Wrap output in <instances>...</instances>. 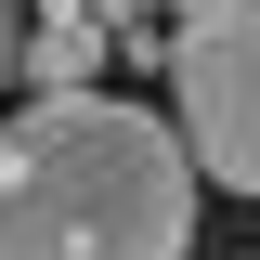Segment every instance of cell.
I'll return each instance as SVG.
<instances>
[{
    "label": "cell",
    "mask_w": 260,
    "mask_h": 260,
    "mask_svg": "<svg viewBox=\"0 0 260 260\" xmlns=\"http://www.w3.org/2000/svg\"><path fill=\"white\" fill-rule=\"evenodd\" d=\"M195 169L117 91H26L0 117V260H182Z\"/></svg>",
    "instance_id": "1"
},
{
    "label": "cell",
    "mask_w": 260,
    "mask_h": 260,
    "mask_svg": "<svg viewBox=\"0 0 260 260\" xmlns=\"http://www.w3.org/2000/svg\"><path fill=\"white\" fill-rule=\"evenodd\" d=\"M169 143L195 182L260 195V0H182L169 26Z\"/></svg>",
    "instance_id": "2"
},
{
    "label": "cell",
    "mask_w": 260,
    "mask_h": 260,
    "mask_svg": "<svg viewBox=\"0 0 260 260\" xmlns=\"http://www.w3.org/2000/svg\"><path fill=\"white\" fill-rule=\"evenodd\" d=\"M91 78H104V13L91 0L26 13V91H91Z\"/></svg>",
    "instance_id": "3"
},
{
    "label": "cell",
    "mask_w": 260,
    "mask_h": 260,
    "mask_svg": "<svg viewBox=\"0 0 260 260\" xmlns=\"http://www.w3.org/2000/svg\"><path fill=\"white\" fill-rule=\"evenodd\" d=\"M0 91H26V0H0Z\"/></svg>",
    "instance_id": "4"
}]
</instances>
